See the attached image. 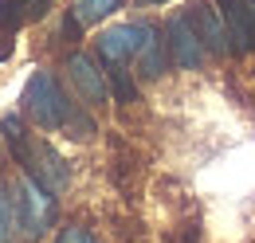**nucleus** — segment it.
Returning <instances> with one entry per match:
<instances>
[{
	"instance_id": "nucleus-1",
	"label": "nucleus",
	"mask_w": 255,
	"mask_h": 243,
	"mask_svg": "<svg viewBox=\"0 0 255 243\" xmlns=\"http://www.w3.org/2000/svg\"><path fill=\"white\" fill-rule=\"evenodd\" d=\"M20 102H24V114H28L39 129H63V122L71 118V110H75V102L63 94V87L55 83V75H47V71H35L32 79H28Z\"/></svg>"
},
{
	"instance_id": "nucleus-2",
	"label": "nucleus",
	"mask_w": 255,
	"mask_h": 243,
	"mask_svg": "<svg viewBox=\"0 0 255 243\" xmlns=\"http://www.w3.org/2000/svg\"><path fill=\"white\" fill-rule=\"evenodd\" d=\"M16 208H20V224H24V236L39 240L51 220H55V192H47L43 184H35L28 173L16 181Z\"/></svg>"
},
{
	"instance_id": "nucleus-3",
	"label": "nucleus",
	"mask_w": 255,
	"mask_h": 243,
	"mask_svg": "<svg viewBox=\"0 0 255 243\" xmlns=\"http://www.w3.org/2000/svg\"><path fill=\"white\" fill-rule=\"evenodd\" d=\"M20 165H24V173H28L35 184H43L47 192H63L67 184H71L67 161L51 149L47 141H32V145H28V157H24Z\"/></svg>"
},
{
	"instance_id": "nucleus-4",
	"label": "nucleus",
	"mask_w": 255,
	"mask_h": 243,
	"mask_svg": "<svg viewBox=\"0 0 255 243\" xmlns=\"http://www.w3.org/2000/svg\"><path fill=\"white\" fill-rule=\"evenodd\" d=\"M165 47H169V59L177 63L181 71H196L200 63H204V43H200V35L192 31L189 16L185 12H177V16H169V24H165Z\"/></svg>"
},
{
	"instance_id": "nucleus-5",
	"label": "nucleus",
	"mask_w": 255,
	"mask_h": 243,
	"mask_svg": "<svg viewBox=\"0 0 255 243\" xmlns=\"http://www.w3.org/2000/svg\"><path fill=\"white\" fill-rule=\"evenodd\" d=\"M185 16H189L192 31L200 35L204 51H212V55H228L232 51L228 28H224V16H220V8H216V0H189V12Z\"/></svg>"
},
{
	"instance_id": "nucleus-6",
	"label": "nucleus",
	"mask_w": 255,
	"mask_h": 243,
	"mask_svg": "<svg viewBox=\"0 0 255 243\" xmlns=\"http://www.w3.org/2000/svg\"><path fill=\"white\" fill-rule=\"evenodd\" d=\"M67 75H71V87L75 94L87 102V106H102L106 102V75L98 71V63L87 51H75L67 59Z\"/></svg>"
},
{
	"instance_id": "nucleus-7",
	"label": "nucleus",
	"mask_w": 255,
	"mask_h": 243,
	"mask_svg": "<svg viewBox=\"0 0 255 243\" xmlns=\"http://www.w3.org/2000/svg\"><path fill=\"white\" fill-rule=\"evenodd\" d=\"M153 24H118V28H106L98 35V55L106 63H126L129 55H137V47L145 43Z\"/></svg>"
},
{
	"instance_id": "nucleus-8",
	"label": "nucleus",
	"mask_w": 255,
	"mask_h": 243,
	"mask_svg": "<svg viewBox=\"0 0 255 243\" xmlns=\"http://www.w3.org/2000/svg\"><path fill=\"white\" fill-rule=\"evenodd\" d=\"M216 8H220V16H224L232 51H236V55L255 51V16H252V8H248L244 0H216Z\"/></svg>"
},
{
	"instance_id": "nucleus-9",
	"label": "nucleus",
	"mask_w": 255,
	"mask_h": 243,
	"mask_svg": "<svg viewBox=\"0 0 255 243\" xmlns=\"http://www.w3.org/2000/svg\"><path fill=\"white\" fill-rule=\"evenodd\" d=\"M47 8H51V0H0V28L12 35L16 28L39 20Z\"/></svg>"
},
{
	"instance_id": "nucleus-10",
	"label": "nucleus",
	"mask_w": 255,
	"mask_h": 243,
	"mask_svg": "<svg viewBox=\"0 0 255 243\" xmlns=\"http://www.w3.org/2000/svg\"><path fill=\"white\" fill-rule=\"evenodd\" d=\"M137 67H141L145 79H161V75H165V67H169V47H165V39H161L157 28H149L145 43L137 47Z\"/></svg>"
},
{
	"instance_id": "nucleus-11",
	"label": "nucleus",
	"mask_w": 255,
	"mask_h": 243,
	"mask_svg": "<svg viewBox=\"0 0 255 243\" xmlns=\"http://www.w3.org/2000/svg\"><path fill=\"white\" fill-rule=\"evenodd\" d=\"M20 240H24V224H20L16 196L0 192V243H20Z\"/></svg>"
},
{
	"instance_id": "nucleus-12",
	"label": "nucleus",
	"mask_w": 255,
	"mask_h": 243,
	"mask_svg": "<svg viewBox=\"0 0 255 243\" xmlns=\"http://www.w3.org/2000/svg\"><path fill=\"white\" fill-rule=\"evenodd\" d=\"M0 133H4V141H8V149H12V157H16V165L28 157V145H32V137L24 133V122H20V114H4L0 118Z\"/></svg>"
},
{
	"instance_id": "nucleus-13",
	"label": "nucleus",
	"mask_w": 255,
	"mask_h": 243,
	"mask_svg": "<svg viewBox=\"0 0 255 243\" xmlns=\"http://www.w3.org/2000/svg\"><path fill=\"white\" fill-rule=\"evenodd\" d=\"M118 8H122V0H79L71 16H75L79 24H98V20H106L110 12H118Z\"/></svg>"
},
{
	"instance_id": "nucleus-14",
	"label": "nucleus",
	"mask_w": 255,
	"mask_h": 243,
	"mask_svg": "<svg viewBox=\"0 0 255 243\" xmlns=\"http://www.w3.org/2000/svg\"><path fill=\"white\" fill-rule=\"evenodd\" d=\"M106 79H110V91H114V102H133V98H137V87H133V79H129V71L122 67V63H110Z\"/></svg>"
},
{
	"instance_id": "nucleus-15",
	"label": "nucleus",
	"mask_w": 255,
	"mask_h": 243,
	"mask_svg": "<svg viewBox=\"0 0 255 243\" xmlns=\"http://www.w3.org/2000/svg\"><path fill=\"white\" fill-rule=\"evenodd\" d=\"M63 133L71 137V141H87V137L95 133V118H91L87 110H79V106H75V110H71V118L63 122Z\"/></svg>"
},
{
	"instance_id": "nucleus-16",
	"label": "nucleus",
	"mask_w": 255,
	"mask_h": 243,
	"mask_svg": "<svg viewBox=\"0 0 255 243\" xmlns=\"http://www.w3.org/2000/svg\"><path fill=\"white\" fill-rule=\"evenodd\" d=\"M55 243H95V236H91L87 228H63Z\"/></svg>"
},
{
	"instance_id": "nucleus-17",
	"label": "nucleus",
	"mask_w": 255,
	"mask_h": 243,
	"mask_svg": "<svg viewBox=\"0 0 255 243\" xmlns=\"http://www.w3.org/2000/svg\"><path fill=\"white\" fill-rule=\"evenodd\" d=\"M8 55H12V39H4V43H0V59H8Z\"/></svg>"
},
{
	"instance_id": "nucleus-18",
	"label": "nucleus",
	"mask_w": 255,
	"mask_h": 243,
	"mask_svg": "<svg viewBox=\"0 0 255 243\" xmlns=\"http://www.w3.org/2000/svg\"><path fill=\"white\" fill-rule=\"evenodd\" d=\"M244 4H248V8H252V16H255V0H244Z\"/></svg>"
}]
</instances>
